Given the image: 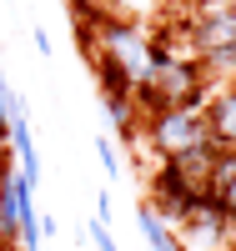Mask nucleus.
<instances>
[{
	"label": "nucleus",
	"instance_id": "obj_1",
	"mask_svg": "<svg viewBox=\"0 0 236 251\" xmlns=\"http://www.w3.org/2000/svg\"><path fill=\"white\" fill-rule=\"evenodd\" d=\"M206 75L211 71L201 66L196 55H166V60L151 66V75L131 91V100H136V111H146V116L171 111V106H196V111H206Z\"/></svg>",
	"mask_w": 236,
	"mask_h": 251
},
{
	"label": "nucleus",
	"instance_id": "obj_2",
	"mask_svg": "<svg viewBox=\"0 0 236 251\" xmlns=\"http://www.w3.org/2000/svg\"><path fill=\"white\" fill-rule=\"evenodd\" d=\"M191 46H196V60H201L206 71L236 80V5L201 10L196 30H191Z\"/></svg>",
	"mask_w": 236,
	"mask_h": 251
},
{
	"label": "nucleus",
	"instance_id": "obj_3",
	"mask_svg": "<svg viewBox=\"0 0 236 251\" xmlns=\"http://www.w3.org/2000/svg\"><path fill=\"white\" fill-rule=\"evenodd\" d=\"M91 55H111V60H121V66L131 71L136 86L151 75V40H146V35L131 25V20L101 15V20H96V30H91Z\"/></svg>",
	"mask_w": 236,
	"mask_h": 251
},
{
	"label": "nucleus",
	"instance_id": "obj_4",
	"mask_svg": "<svg viewBox=\"0 0 236 251\" xmlns=\"http://www.w3.org/2000/svg\"><path fill=\"white\" fill-rule=\"evenodd\" d=\"M146 141L166 161V156H181V151H191V146H201L211 136H206V116L196 106H171V111L146 116Z\"/></svg>",
	"mask_w": 236,
	"mask_h": 251
},
{
	"label": "nucleus",
	"instance_id": "obj_5",
	"mask_svg": "<svg viewBox=\"0 0 236 251\" xmlns=\"http://www.w3.org/2000/svg\"><path fill=\"white\" fill-rule=\"evenodd\" d=\"M211 191V186H196V181H186L171 161H161V171L151 176V206L166 216V221H186L191 211L201 206V196Z\"/></svg>",
	"mask_w": 236,
	"mask_h": 251
},
{
	"label": "nucleus",
	"instance_id": "obj_6",
	"mask_svg": "<svg viewBox=\"0 0 236 251\" xmlns=\"http://www.w3.org/2000/svg\"><path fill=\"white\" fill-rule=\"evenodd\" d=\"M181 226L191 231V241H196V246H226V241L236 236V221H231L226 206L216 201V191H206L201 206H196V211H191Z\"/></svg>",
	"mask_w": 236,
	"mask_h": 251
},
{
	"label": "nucleus",
	"instance_id": "obj_7",
	"mask_svg": "<svg viewBox=\"0 0 236 251\" xmlns=\"http://www.w3.org/2000/svg\"><path fill=\"white\" fill-rule=\"evenodd\" d=\"M206 136L216 141V146H236V80L231 86H221L216 96L206 100Z\"/></svg>",
	"mask_w": 236,
	"mask_h": 251
},
{
	"label": "nucleus",
	"instance_id": "obj_8",
	"mask_svg": "<svg viewBox=\"0 0 236 251\" xmlns=\"http://www.w3.org/2000/svg\"><path fill=\"white\" fill-rule=\"evenodd\" d=\"M211 191H216V201L231 211L236 221V146H216V166H211Z\"/></svg>",
	"mask_w": 236,
	"mask_h": 251
},
{
	"label": "nucleus",
	"instance_id": "obj_9",
	"mask_svg": "<svg viewBox=\"0 0 236 251\" xmlns=\"http://www.w3.org/2000/svg\"><path fill=\"white\" fill-rule=\"evenodd\" d=\"M186 181H196V186H211V166H216V141H201V146H191V151L181 156H166Z\"/></svg>",
	"mask_w": 236,
	"mask_h": 251
},
{
	"label": "nucleus",
	"instance_id": "obj_10",
	"mask_svg": "<svg viewBox=\"0 0 236 251\" xmlns=\"http://www.w3.org/2000/svg\"><path fill=\"white\" fill-rule=\"evenodd\" d=\"M136 226H141V236H146V246H151V251H186V246L176 241V231H171V221L156 211L151 201L136 211Z\"/></svg>",
	"mask_w": 236,
	"mask_h": 251
},
{
	"label": "nucleus",
	"instance_id": "obj_11",
	"mask_svg": "<svg viewBox=\"0 0 236 251\" xmlns=\"http://www.w3.org/2000/svg\"><path fill=\"white\" fill-rule=\"evenodd\" d=\"M96 75H101V96H131L136 91L131 71H126L121 60H111V55H96Z\"/></svg>",
	"mask_w": 236,
	"mask_h": 251
},
{
	"label": "nucleus",
	"instance_id": "obj_12",
	"mask_svg": "<svg viewBox=\"0 0 236 251\" xmlns=\"http://www.w3.org/2000/svg\"><path fill=\"white\" fill-rule=\"evenodd\" d=\"M105 116H111L116 136H126V141L141 131V111H136V100H131V96H105Z\"/></svg>",
	"mask_w": 236,
	"mask_h": 251
},
{
	"label": "nucleus",
	"instance_id": "obj_13",
	"mask_svg": "<svg viewBox=\"0 0 236 251\" xmlns=\"http://www.w3.org/2000/svg\"><path fill=\"white\" fill-rule=\"evenodd\" d=\"M0 116H5V126L26 116V111H20V96H15V91L5 86V75H0Z\"/></svg>",
	"mask_w": 236,
	"mask_h": 251
},
{
	"label": "nucleus",
	"instance_id": "obj_14",
	"mask_svg": "<svg viewBox=\"0 0 236 251\" xmlns=\"http://www.w3.org/2000/svg\"><path fill=\"white\" fill-rule=\"evenodd\" d=\"M85 231H91V241H96V251H121V246L111 241V231H105V221H91V226H85Z\"/></svg>",
	"mask_w": 236,
	"mask_h": 251
},
{
	"label": "nucleus",
	"instance_id": "obj_15",
	"mask_svg": "<svg viewBox=\"0 0 236 251\" xmlns=\"http://www.w3.org/2000/svg\"><path fill=\"white\" fill-rule=\"evenodd\" d=\"M96 151H101V166H105V176L116 181V176H121V161H116V146H111V141H101Z\"/></svg>",
	"mask_w": 236,
	"mask_h": 251
},
{
	"label": "nucleus",
	"instance_id": "obj_16",
	"mask_svg": "<svg viewBox=\"0 0 236 251\" xmlns=\"http://www.w3.org/2000/svg\"><path fill=\"white\" fill-rule=\"evenodd\" d=\"M0 161H15L10 156V126H5V116H0Z\"/></svg>",
	"mask_w": 236,
	"mask_h": 251
},
{
	"label": "nucleus",
	"instance_id": "obj_17",
	"mask_svg": "<svg viewBox=\"0 0 236 251\" xmlns=\"http://www.w3.org/2000/svg\"><path fill=\"white\" fill-rule=\"evenodd\" d=\"M221 5H236V0H221Z\"/></svg>",
	"mask_w": 236,
	"mask_h": 251
}]
</instances>
